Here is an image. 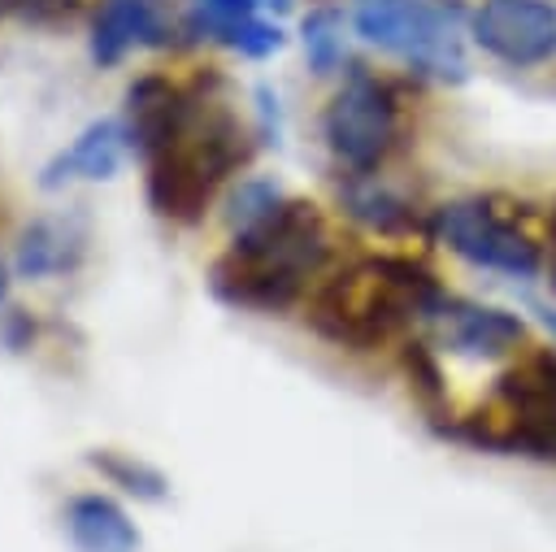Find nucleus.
<instances>
[{"label":"nucleus","instance_id":"5701e85b","mask_svg":"<svg viewBox=\"0 0 556 552\" xmlns=\"http://www.w3.org/2000/svg\"><path fill=\"white\" fill-rule=\"evenodd\" d=\"M547 278H552V287H556V204H552V217H547Z\"/></svg>","mask_w":556,"mask_h":552},{"label":"nucleus","instance_id":"f3484780","mask_svg":"<svg viewBox=\"0 0 556 552\" xmlns=\"http://www.w3.org/2000/svg\"><path fill=\"white\" fill-rule=\"evenodd\" d=\"M87 465H91V469H96L104 482L122 487V491H126V495H135V500L161 504V500L169 495V478H165L156 465H148V461L130 456V452H117V448H96V452H87Z\"/></svg>","mask_w":556,"mask_h":552},{"label":"nucleus","instance_id":"412c9836","mask_svg":"<svg viewBox=\"0 0 556 552\" xmlns=\"http://www.w3.org/2000/svg\"><path fill=\"white\" fill-rule=\"evenodd\" d=\"M74 9V0H0V13H17L30 22H56Z\"/></svg>","mask_w":556,"mask_h":552},{"label":"nucleus","instance_id":"20e7f679","mask_svg":"<svg viewBox=\"0 0 556 552\" xmlns=\"http://www.w3.org/2000/svg\"><path fill=\"white\" fill-rule=\"evenodd\" d=\"M443 435L513 456L556 461V352L539 348L495 378L491 409L439 426Z\"/></svg>","mask_w":556,"mask_h":552},{"label":"nucleus","instance_id":"a211bd4d","mask_svg":"<svg viewBox=\"0 0 556 552\" xmlns=\"http://www.w3.org/2000/svg\"><path fill=\"white\" fill-rule=\"evenodd\" d=\"M300 43H304V61H308L313 74H334L343 65V52H348L343 13L334 4L308 9L304 22H300Z\"/></svg>","mask_w":556,"mask_h":552},{"label":"nucleus","instance_id":"9d476101","mask_svg":"<svg viewBox=\"0 0 556 552\" xmlns=\"http://www.w3.org/2000/svg\"><path fill=\"white\" fill-rule=\"evenodd\" d=\"M174 39V22L161 0H100L91 17V61L117 65L135 48H165Z\"/></svg>","mask_w":556,"mask_h":552},{"label":"nucleus","instance_id":"ddd939ff","mask_svg":"<svg viewBox=\"0 0 556 552\" xmlns=\"http://www.w3.org/2000/svg\"><path fill=\"white\" fill-rule=\"evenodd\" d=\"M65 535L78 552H139V526L130 513L100 491H83L65 504Z\"/></svg>","mask_w":556,"mask_h":552},{"label":"nucleus","instance_id":"dca6fc26","mask_svg":"<svg viewBox=\"0 0 556 552\" xmlns=\"http://www.w3.org/2000/svg\"><path fill=\"white\" fill-rule=\"evenodd\" d=\"M182 30L195 35V39H213V43H222V48L248 57V61H265L287 43L282 26L274 17H261V13H243V17H195V13H187Z\"/></svg>","mask_w":556,"mask_h":552},{"label":"nucleus","instance_id":"6e6552de","mask_svg":"<svg viewBox=\"0 0 556 552\" xmlns=\"http://www.w3.org/2000/svg\"><path fill=\"white\" fill-rule=\"evenodd\" d=\"M469 39L508 70H534L556 57V4L552 0H478L469 13Z\"/></svg>","mask_w":556,"mask_h":552},{"label":"nucleus","instance_id":"4be33fe9","mask_svg":"<svg viewBox=\"0 0 556 552\" xmlns=\"http://www.w3.org/2000/svg\"><path fill=\"white\" fill-rule=\"evenodd\" d=\"M269 0H195L191 13L195 17H243V13H261Z\"/></svg>","mask_w":556,"mask_h":552},{"label":"nucleus","instance_id":"39448f33","mask_svg":"<svg viewBox=\"0 0 556 552\" xmlns=\"http://www.w3.org/2000/svg\"><path fill=\"white\" fill-rule=\"evenodd\" d=\"M348 17L356 39L404 61L426 78L460 83L469 74L456 17L434 0H352Z\"/></svg>","mask_w":556,"mask_h":552},{"label":"nucleus","instance_id":"393cba45","mask_svg":"<svg viewBox=\"0 0 556 552\" xmlns=\"http://www.w3.org/2000/svg\"><path fill=\"white\" fill-rule=\"evenodd\" d=\"M4 296H9V269H4V261H0V304H4Z\"/></svg>","mask_w":556,"mask_h":552},{"label":"nucleus","instance_id":"4468645a","mask_svg":"<svg viewBox=\"0 0 556 552\" xmlns=\"http://www.w3.org/2000/svg\"><path fill=\"white\" fill-rule=\"evenodd\" d=\"M178 104H182V87L169 83V78H161V74H143V78H135L126 87L122 130H126V143H130V152L139 161L161 143V135L169 130Z\"/></svg>","mask_w":556,"mask_h":552},{"label":"nucleus","instance_id":"0eeeda50","mask_svg":"<svg viewBox=\"0 0 556 552\" xmlns=\"http://www.w3.org/2000/svg\"><path fill=\"white\" fill-rule=\"evenodd\" d=\"M430 235L447 252L465 256L469 265L495 269L508 278H534L543 265L539 243L482 196H465V200H447L430 209Z\"/></svg>","mask_w":556,"mask_h":552},{"label":"nucleus","instance_id":"2eb2a0df","mask_svg":"<svg viewBox=\"0 0 556 552\" xmlns=\"http://www.w3.org/2000/svg\"><path fill=\"white\" fill-rule=\"evenodd\" d=\"M339 204H343L348 217H356L361 226H369L378 235H408V230H417V204L400 187L382 183L378 174H348L339 183Z\"/></svg>","mask_w":556,"mask_h":552},{"label":"nucleus","instance_id":"9b49d317","mask_svg":"<svg viewBox=\"0 0 556 552\" xmlns=\"http://www.w3.org/2000/svg\"><path fill=\"white\" fill-rule=\"evenodd\" d=\"M87 256V217L83 213H48L22 226L13 248V274L17 278H52L78 269Z\"/></svg>","mask_w":556,"mask_h":552},{"label":"nucleus","instance_id":"f03ea898","mask_svg":"<svg viewBox=\"0 0 556 552\" xmlns=\"http://www.w3.org/2000/svg\"><path fill=\"white\" fill-rule=\"evenodd\" d=\"M330 261V230L317 204L278 200V209L239 230L230 248L208 265V291L230 309L282 313L291 309L308 278Z\"/></svg>","mask_w":556,"mask_h":552},{"label":"nucleus","instance_id":"6ab92c4d","mask_svg":"<svg viewBox=\"0 0 556 552\" xmlns=\"http://www.w3.org/2000/svg\"><path fill=\"white\" fill-rule=\"evenodd\" d=\"M278 200H282L278 183H269V178H239V187L226 196V226H230V235L252 230L256 222H265L278 209Z\"/></svg>","mask_w":556,"mask_h":552},{"label":"nucleus","instance_id":"7ed1b4c3","mask_svg":"<svg viewBox=\"0 0 556 552\" xmlns=\"http://www.w3.org/2000/svg\"><path fill=\"white\" fill-rule=\"evenodd\" d=\"M439 291L434 274L408 256H361L317 287L308 300V326L339 348L369 352L408 322H421Z\"/></svg>","mask_w":556,"mask_h":552},{"label":"nucleus","instance_id":"f257e3e1","mask_svg":"<svg viewBox=\"0 0 556 552\" xmlns=\"http://www.w3.org/2000/svg\"><path fill=\"white\" fill-rule=\"evenodd\" d=\"M252 130L222 100V78H195L182 87V104L161 135V143L143 156L148 165V204L165 222H200L213 191L248 161Z\"/></svg>","mask_w":556,"mask_h":552},{"label":"nucleus","instance_id":"423d86ee","mask_svg":"<svg viewBox=\"0 0 556 552\" xmlns=\"http://www.w3.org/2000/svg\"><path fill=\"white\" fill-rule=\"evenodd\" d=\"M321 139L348 174H374L400 139V104L391 87L365 70H348L321 113Z\"/></svg>","mask_w":556,"mask_h":552},{"label":"nucleus","instance_id":"aec40b11","mask_svg":"<svg viewBox=\"0 0 556 552\" xmlns=\"http://www.w3.org/2000/svg\"><path fill=\"white\" fill-rule=\"evenodd\" d=\"M404 369L417 387V396L426 400V409H434V400L443 396V374H439V356L430 343H408L404 348Z\"/></svg>","mask_w":556,"mask_h":552},{"label":"nucleus","instance_id":"b1692460","mask_svg":"<svg viewBox=\"0 0 556 552\" xmlns=\"http://www.w3.org/2000/svg\"><path fill=\"white\" fill-rule=\"evenodd\" d=\"M530 309H534V313H539V322H543V326L556 335V309H547V304H530Z\"/></svg>","mask_w":556,"mask_h":552},{"label":"nucleus","instance_id":"1a4fd4ad","mask_svg":"<svg viewBox=\"0 0 556 552\" xmlns=\"http://www.w3.org/2000/svg\"><path fill=\"white\" fill-rule=\"evenodd\" d=\"M421 326L430 330L439 352H456V356H473V361H495V356L517 352V343H526V322L517 313L478 304V300H465L452 291H439L426 304Z\"/></svg>","mask_w":556,"mask_h":552},{"label":"nucleus","instance_id":"f8f14e48","mask_svg":"<svg viewBox=\"0 0 556 552\" xmlns=\"http://www.w3.org/2000/svg\"><path fill=\"white\" fill-rule=\"evenodd\" d=\"M126 148H130V143H126L122 122L100 117V122L83 126V130L43 165L39 187H43V191H56V187H65V183H104V178L117 174Z\"/></svg>","mask_w":556,"mask_h":552}]
</instances>
